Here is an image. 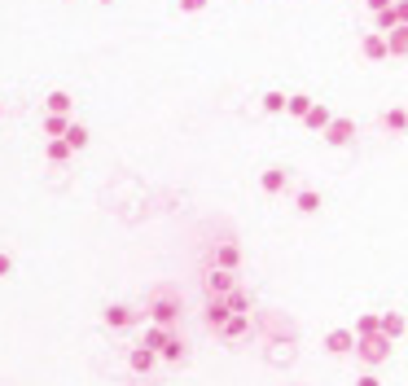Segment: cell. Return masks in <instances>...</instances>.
Listing matches in <instances>:
<instances>
[{
	"instance_id": "cell-1",
	"label": "cell",
	"mask_w": 408,
	"mask_h": 386,
	"mask_svg": "<svg viewBox=\"0 0 408 386\" xmlns=\"http://www.w3.org/2000/svg\"><path fill=\"white\" fill-rule=\"evenodd\" d=\"M365 53H369V57H382V53H386V44H382L378 36H369V40H365Z\"/></svg>"
},
{
	"instance_id": "cell-2",
	"label": "cell",
	"mask_w": 408,
	"mask_h": 386,
	"mask_svg": "<svg viewBox=\"0 0 408 386\" xmlns=\"http://www.w3.org/2000/svg\"><path fill=\"white\" fill-rule=\"evenodd\" d=\"M395 48H400V53H408V31H400V36H395Z\"/></svg>"
}]
</instances>
